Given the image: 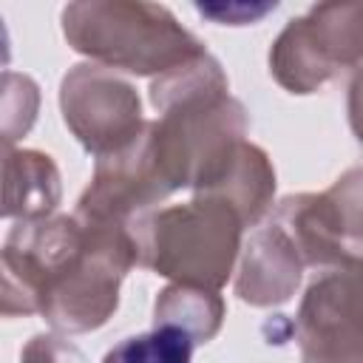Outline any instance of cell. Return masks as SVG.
Segmentation results:
<instances>
[{
  "label": "cell",
  "instance_id": "obj_16",
  "mask_svg": "<svg viewBox=\"0 0 363 363\" xmlns=\"http://www.w3.org/2000/svg\"><path fill=\"white\" fill-rule=\"evenodd\" d=\"M275 9L278 3H196V11L218 26H252Z\"/></svg>",
  "mask_w": 363,
  "mask_h": 363
},
{
  "label": "cell",
  "instance_id": "obj_10",
  "mask_svg": "<svg viewBox=\"0 0 363 363\" xmlns=\"http://www.w3.org/2000/svg\"><path fill=\"white\" fill-rule=\"evenodd\" d=\"M3 216L14 221H43L51 218L60 199V170L51 156L40 150L6 147L3 162Z\"/></svg>",
  "mask_w": 363,
  "mask_h": 363
},
{
  "label": "cell",
  "instance_id": "obj_13",
  "mask_svg": "<svg viewBox=\"0 0 363 363\" xmlns=\"http://www.w3.org/2000/svg\"><path fill=\"white\" fill-rule=\"evenodd\" d=\"M196 343L173 326H153L150 332L119 340L102 363H190Z\"/></svg>",
  "mask_w": 363,
  "mask_h": 363
},
{
  "label": "cell",
  "instance_id": "obj_4",
  "mask_svg": "<svg viewBox=\"0 0 363 363\" xmlns=\"http://www.w3.org/2000/svg\"><path fill=\"white\" fill-rule=\"evenodd\" d=\"M363 62V3H318L289 20L269 48V74L289 94H315Z\"/></svg>",
  "mask_w": 363,
  "mask_h": 363
},
{
  "label": "cell",
  "instance_id": "obj_2",
  "mask_svg": "<svg viewBox=\"0 0 363 363\" xmlns=\"http://www.w3.org/2000/svg\"><path fill=\"white\" fill-rule=\"evenodd\" d=\"M62 34L68 45L94 65L153 79L204 54L201 40L190 34L170 9L142 0L68 3L62 9Z\"/></svg>",
  "mask_w": 363,
  "mask_h": 363
},
{
  "label": "cell",
  "instance_id": "obj_7",
  "mask_svg": "<svg viewBox=\"0 0 363 363\" xmlns=\"http://www.w3.org/2000/svg\"><path fill=\"white\" fill-rule=\"evenodd\" d=\"M301 363H363V261L323 269L295 318Z\"/></svg>",
  "mask_w": 363,
  "mask_h": 363
},
{
  "label": "cell",
  "instance_id": "obj_14",
  "mask_svg": "<svg viewBox=\"0 0 363 363\" xmlns=\"http://www.w3.org/2000/svg\"><path fill=\"white\" fill-rule=\"evenodd\" d=\"M40 91L31 77L6 71L3 74V142L11 147L34 125Z\"/></svg>",
  "mask_w": 363,
  "mask_h": 363
},
{
  "label": "cell",
  "instance_id": "obj_15",
  "mask_svg": "<svg viewBox=\"0 0 363 363\" xmlns=\"http://www.w3.org/2000/svg\"><path fill=\"white\" fill-rule=\"evenodd\" d=\"M20 363H88V360L79 352V346H74L71 340L43 332V335H34L23 346Z\"/></svg>",
  "mask_w": 363,
  "mask_h": 363
},
{
  "label": "cell",
  "instance_id": "obj_17",
  "mask_svg": "<svg viewBox=\"0 0 363 363\" xmlns=\"http://www.w3.org/2000/svg\"><path fill=\"white\" fill-rule=\"evenodd\" d=\"M346 113H349V128H352L354 139L363 145V68L354 71V77H352V82H349Z\"/></svg>",
  "mask_w": 363,
  "mask_h": 363
},
{
  "label": "cell",
  "instance_id": "obj_9",
  "mask_svg": "<svg viewBox=\"0 0 363 363\" xmlns=\"http://www.w3.org/2000/svg\"><path fill=\"white\" fill-rule=\"evenodd\" d=\"M301 272L303 261L292 241L275 221H267L250 233L241 250L235 295L250 306H281L295 295Z\"/></svg>",
  "mask_w": 363,
  "mask_h": 363
},
{
  "label": "cell",
  "instance_id": "obj_5",
  "mask_svg": "<svg viewBox=\"0 0 363 363\" xmlns=\"http://www.w3.org/2000/svg\"><path fill=\"white\" fill-rule=\"evenodd\" d=\"M275 221L303 267L335 269L363 261V167H349L323 193H298L275 204Z\"/></svg>",
  "mask_w": 363,
  "mask_h": 363
},
{
  "label": "cell",
  "instance_id": "obj_12",
  "mask_svg": "<svg viewBox=\"0 0 363 363\" xmlns=\"http://www.w3.org/2000/svg\"><path fill=\"white\" fill-rule=\"evenodd\" d=\"M224 323V301L213 289L170 284L153 303V326L182 329L196 346L210 343Z\"/></svg>",
  "mask_w": 363,
  "mask_h": 363
},
{
  "label": "cell",
  "instance_id": "obj_11",
  "mask_svg": "<svg viewBox=\"0 0 363 363\" xmlns=\"http://www.w3.org/2000/svg\"><path fill=\"white\" fill-rule=\"evenodd\" d=\"M196 196H210V199L224 201L227 207L238 213L244 227H255L272 207V196H275L272 162L258 145L241 142L230 164L218 173V179Z\"/></svg>",
  "mask_w": 363,
  "mask_h": 363
},
{
  "label": "cell",
  "instance_id": "obj_3",
  "mask_svg": "<svg viewBox=\"0 0 363 363\" xmlns=\"http://www.w3.org/2000/svg\"><path fill=\"white\" fill-rule=\"evenodd\" d=\"M130 230L139 244L142 267L173 284L218 292L241 255L244 221L224 201L193 196L187 204L145 213Z\"/></svg>",
  "mask_w": 363,
  "mask_h": 363
},
{
  "label": "cell",
  "instance_id": "obj_1",
  "mask_svg": "<svg viewBox=\"0 0 363 363\" xmlns=\"http://www.w3.org/2000/svg\"><path fill=\"white\" fill-rule=\"evenodd\" d=\"M139 264L130 224L82 213L17 221L3 244L0 312L43 315L65 335L94 332L119 306V284Z\"/></svg>",
  "mask_w": 363,
  "mask_h": 363
},
{
  "label": "cell",
  "instance_id": "obj_6",
  "mask_svg": "<svg viewBox=\"0 0 363 363\" xmlns=\"http://www.w3.org/2000/svg\"><path fill=\"white\" fill-rule=\"evenodd\" d=\"M60 111L77 142L96 159L128 147L147 125L136 88L94 62H79L62 77Z\"/></svg>",
  "mask_w": 363,
  "mask_h": 363
},
{
  "label": "cell",
  "instance_id": "obj_8",
  "mask_svg": "<svg viewBox=\"0 0 363 363\" xmlns=\"http://www.w3.org/2000/svg\"><path fill=\"white\" fill-rule=\"evenodd\" d=\"M176 187L170 184L150 122L122 150L96 159L91 184L77 201V213L119 224H133L156 201L167 199Z\"/></svg>",
  "mask_w": 363,
  "mask_h": 363
}]
</instances>
